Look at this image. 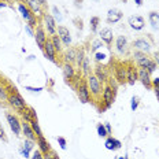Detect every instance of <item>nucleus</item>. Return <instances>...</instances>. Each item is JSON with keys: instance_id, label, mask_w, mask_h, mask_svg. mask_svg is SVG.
Masks as SVG:
<instances>
[{"instance_id": "nucleus-9", "label": "nucleus", "mask_w": 159, "mask_h": 159, "mask_svg": "<svg viewBox=\"0 0 159 159\" xmlns=\"http://www.w3.org/2000/svg\"><path fill=\"white\" fill-rule=\"evenodd\" d=\"M34 39H36V44L40 49L44 48L45 43H47V33H45V29L43 25H37L36 26V30H34Z\"/></svg>"}, {"instance_id": "nucleus-49", "label": "nucleus", "mask_w": 159, "mask_h": 159, "mask_svg": "<svg viewBox=\"0 0 159 159\" xmlns=\"http://www.w3.org/2000/svg\"><path fill=\"white\" fill-rule=\"evenodd\" d=\"M82 3H84V0H74V7L75 8H81Z\"/></svg>"}, {"instance_id": "nucleus-3", "label": "nucleus", "mask_w": 159, "mask_h": 159, "mask_svg": "<svg viewBox=\"0 0 159 159\" xmlns=\"http://www.w3.org/2000/svg\"><path fill=\"white\" fill-rule=\"evenodd\" d=\"M75 89H77V96L80 99V102L84 104H87L91 102V92H89L88 84H87V80H80L75 85Z\"/></svg>"}, {"instance_id": "nucleus-24", "label": "nucleus", "mask_w": 159, "mask_h": 159, "mask_svg": "<svg viewBox=\"0 0 159 159\" xmlns=\"http://www.w3.org/2000/svg\"><path fill=\"white\" fill-rule=\"evenodd\" d=\"M19 114H21V117L24 118V121L29 122V124H30L33 119H37V114H36L34 108H32V107H26L25 110H22Z\"/></svg>"}, {"instance_id": "nucleus-18", "label": "nucleus", "mask_w": 159, "mask_h": 159, "mask_svg": "<svg viewBox=\"0 0 159 159\" xmlns=\"http://www.w3.org/2000/svg\"><path fill=\"white\" fill-rule=\"evenodd\" d=\"M128 47H129V43L128 39L125 36H118L117 40H115V49L119 55H125L128 52Z\"/></svg>"}, {"instance_id": "nucleus-35", "label": "nucleus", "mask_w": 159, "mask_h": 159, "mask_svg": "<svg viewBox=\"0 0 159 159\" xmlns=\"http://www.w3.org/2000/svg\"><path fill=\"white\" fill-rule=\"evenodd\" d=\"M30 126H32L33 132H34V134L37 136V137L43 136V132H41V129H40V125H39V121H37V119H33V121L30 122Z\"/></svg>"}, {"instance_id": "nucleus-38", "label": "nucleus", "mask_w": 159, "mask_h": 159, "mask_svg": "<svg viewBox=\"0 0 159 159\" xmlns=\"http://www.w3.org/2000/svg\"><path fill=\"white\" fill-rule=\"evenodd\" d=\"M34 144H36V141H32V140H28V139H25L22 147L26 148L28 151H33V148H34Z\"/></svg>"}, {"instance_id": "nucleus-43", "label": "nucleus", "mask_w": 159, "mask_h": 159, "mask_svg": "<svg viewBox=\"0 0 159 159\" xmlns=\"http://www.w3.org/2000/svg\"><path fill=\"white\" fill-rule=\"evenodd\" d=\"M19 154H21V157H24L25 159L30 158V151H28V150H26V148L22 147V145H21V147H19Z\"/></svg>"}, {"instance_id": "nucleus-39", "label": "nucleus", "mask_w": 159, "mask_h": 159, "mask_svg": "<svg viewBox=\"0 0 159 159\" xmlns=\"http://www.w3.org/2000/svg\"><path fill=\"white\" fill-rule=\"evenodd\" d=\"M108 85H110L112 91H114L115 93H117V91H118V87H119V84L117 82V80H115V78H112V77H111V78H108Z\"/></svg>"}, {"instance_id": "nucleus-50", "label": "nucleus", "mask_w": 159, "mask_h": 159, "mask_svg": "<svg viewBox=\"0 0 159 159\" xmlns=\"http://www.w3.org/2000/svg\"><path fill=\"white\" fill-rule=\"evenodd\" d=\"M25 29H26V32L29 33V36H32V37H34V32H33V29L30 28V26H29V25H26V26H25Z\"/></svg>"}, {"instance_id": "nucleus-53", "label": "nucleus", "mask_w": 159, "mask_h": 159, "mask_svg": "<svg viewBox=\"0 0 159 159\" xmlns=\"http://www.w3.org/2000/svg\"><path fill=\"white\" fill-rule=\"evenodd\" d=\"M154 87H159V77L152 80V88H154Z\"/></svg>"}, {"instance_id": "nucleus-36", "label": "nucleus", "mask_w": 159, "mask_h": 159, "mask_svg": "<svg viewBox=\"0 0 159 159\" xmlns=\"http://www.w3.org/2000/svg\"><path fill=\"white\" fill-rule=\"evenodd\" d=\"M96 132H98V134L100 136V137H107L108 136L107 130H106L104 124H98V126H96Z\"/></svg>"}, {"instance_id": "nucleus-40", "label": "nucleus", "mask_w": 159, "mask_h": 159, "mask_svg": "<svg viewBox=\"0 0 159 159\" xmlns=\"http://www.w3.org/2000/svg\"><path fill=\"white\" fill-rule=\"evenodd\" d=\"M7 99H8L7 88H4L3 85H0V100H7Z\"/></svg>"}, {"instance_id": "nucleus-20", "label": "nucleus", "mask_w": 159, "mask_h": 159, "mask_svg": "<svg viewBox=\"0 0 159 159\" xmlns=\"http://www.w3.org/2000/svg\"><path fill=\"white\" fill-rule=\"evenodd\" d=\"M122 16H124V12L121 11V10L118 8H110L107 11V22L108 24H117L122 19Z\"/></svg>"}, {"instance_id": "nucleus-42", "label": "nucleus", "mask_w": 159, "mask_h": 159, "mask_svg": "<svg viewBox=\"0 0 159 159\" xmlns=\"http://www.w3.org/2000/svg\"><path fill=\"white\" fill-rule=\"evenodd\" d=\"M44 159H59V155L56 154L55 151H49L47 154H44Z\"/></svg>"}, {"instance_id": "nucleus-28", "label": "nucleus", "mask_w": 159, "mask_h": 159, "mask_svg": "<svg viewBox=\"0 0 159 159\" xmlns=\"http://www.w3.org/2000/svg\"><path fill=\"white\" fill-rule=\"evenodd\" d=\"M148 21H150V25L152 26V29H159V14L157 11H150Z\"/></svg>"}, {"instance_id": "nucleus-56", "label": "nucleus", "mask_w": 159, "mask_h": 159, "mask_svg": "<svg viewBox=\"0 0 159 159\" xmlns=\"http://www.w3.org/2000/svg\"><path fill=\"white\" fill-rule=\"evenodd\" d=\"M133 2L136 3V6H137V7H140V6L143 4V0H133Z\"/></svg>"}, {"instance_id": "nucleus-21", "label": "nucleus", "mask_w": 159, "mask_h": 159, "mask_svg": "<svg viewBox=\"0 0 159 159\" xmlns=\"http://www.w3.org/2000/svg\"><path fill=\"white\" fill-rule=\"evenodd\" d=\"M99 36H100V40L104 43L107 47H110L112 44V40H114V33L110 28H104L99 32Z\"/></svg>"}, {"instance_id": "nucleus-51", "label": "nucleus", "mask_w": 159, "mask_h": 159, "mask_svg": "<svg viewBox=\"0 0 159 159\" xmlns=\"http://www.w3.org/2000/svg\"><path fill=\"white\" fill-rule=\"evenodd\" d=\"M154 61H155V63L159 66V49H158V51H155V54H154Z\"/></svg>"}, {"instance_id": "nucleus-14", "label": "nucleus", "mask_w": 159, "mask_h": 159, "mask_svg": "<svg viewBox=\"0 0 159 159\" xmlns=\"http://www.w3.org/2000/svg\"><path fill=\"white\" fill-rule=\"evenodd\" d=\"M139 80V69L134 65H126V82L129 85H134Z\"/></svg>"}, {"instance_id": "nucleus-34", "label": "nucleus", "mask_w": 159, "mask_h": 159, "mask_svg": "<svg viewBox=\"0 0 159 159\" xmlns=\"http://www.w3.org/2000/svg\"><path fill=\"white\" fill-rule=\"evenodd\" d=\"M51 11H52V16H54V19H55V22H59L61 24L62 22V19H63V16H62V14H61V10H59L56 6H54V7L51 8Z\"/></svg>"}, {"instance_id": "nucleus-4", "label": "nucleus", "mask_w": 159, "mask_h": 159, "mask_svg": "<svg viewBox=\"0 0 159 159\" xmlns=\"http://www.w3.org/2000/svg\"><path fill=\"white\" fill-rule=\"evenodd\" d=\"M18 11L21 12L22 18L28 22V25L30 26V28H36V25H37V18L33 15V12L30 11V8H29L28 6L24 4V3H18Z\"/></svg>"}, {"instance_id": "nucleus-31", "label": "nucleus", "mask_w": 159, "mask_h": 159, "mask_svg": "<svg viewBox=\"0 0 159 159\" xmlns=\"http://www.w3.org/2000/svg\"><path fill=\"white\" fill-rule=\"evenodd\" d=\"M85 49L82 48V47H80L78 49H75V65L78 66H81V63H82V61H84V58H85Z\"/></svg>"}, {"instance_id": "nucleus-16", "label": "nucleus", "mask_w": 159, "mask_h": 159, "mask_svg": "<svg viewBox=\"0 0 159 159\" xmlns=\"http://www.w3.org/2000/svg\"><path fill=\"white\" fill-rule=\"evenodd\" d=\"M43 19H44V24H45V28H47L48 34L49 36L56 34V29H58V26H56V22L54 19V16H52L51 14H44Z\"/></svg>"}, {"instance_id": "nucleus-30", "label": "nucleus", "mask_w": 159, "mask_h": 159, "mask_svg": "<svg viewBox=\"0 0 159 159\" xmlns=\"http://www.w3.org/2000/svg\"><path fill=\"white\" fill-rule=\"evenodd\" d=\"M51 43H52V45H54V48H55V51L58 52V54H61L62 52V41H61V39H59V36L58 34H54V36H51Z\"/></svg>"}, {"instance_id": "nucleus-37", "label": "nucleus", "mask_w": 159, "mask_h": 159, "mask_svg": "<svg viewBox=\"0 0 159 159\" xmlns=\"http://www.w3.org/2000/svg\"><path fill=\"white\" fill-rule=\"evenodd\" d=\"M139 104H140V98H139V96H133L130 100V110L136 111L139 108Z\"/></svg>"}, {"instance_id": "nucleus-52", "label": "nucleus", "mask_w": 159, "mask_h": 159, "mask_svg": "<svg viewBox=\"0 0 159 159\" xmlns=\"http://www.w3.org/2000/svg\"><path fill=\"white\" fill-rule=\"evenodd\" d=\"M104 126H106V130H107V133H108V134H111V132H112L111 125L108 124V122H106V124H104Z\"/></svg>"}, {"instance_id": "nucleus-26", "label": "nucleus", "mask_w": 159, "mask_h": 159, "mask_svg": "<svg viewBox=\"0 0 159 159\" xmlns=\"http://www.w3.org/2000/svg\"><path fill=\"white\" fill-rule=\"evenodd\" d=\"M62 70H63V77L66 81H71V80L74 78L75 71H74V67H73L71 63H63Z\"/></svg>"}, {"instance_id": "nucleus-57", "label": "nucleus", "mask_w": 159, "mask_h": 159, "mask_svg": "<svg viewBox=\"0 0 159 159\" xmlns=\"http://www.w3.org/2000/svg\"><path fill=\"white\" fill-rule=\"evenodd\" d=\"M7 3H6V2H0V8H4V7H7Z\"/></svg>"}, {"instance_id": "nucleus-7", "label": "nucleus", "mask_w": 159, "mask_h": 159, "mask_svg": "<svg viewBox=\"0 0 159 159\" xmlns=\"http://www.w3.org/2000/svg\"><path fill=\"white\" fill-rule=\"evenodd\" d=\"M114 78L119 85L126 84V65L121 62H117L114 65Z\"/></svg>"}, {"instance_id": "nucleus-11", "label": "nucleus", "mask_w": 159, "mask_h": 159, "mask_svg": "<svg viewBox=\"0 0 159 159\" xmlns=\"http://www.w3.org/2000/svg\"><path fill=\"white\" fill-rule=\"evenodd\" d=\"M136 62H137V66H139V67L145 69V70L150 73V74L157 70V63H155V61H152V59L148 58L147 55H145L144 58H141V59H139V61H136Z\"/></svg>"}, {"instance_id": "nucleus-29", "label": "nucleus", "mask_w": 159, "mask_h": 159, "mask_svg": "<svg viewBox=\"0 0 159 159\" xmlns=\"http://www.w3.org/2000/svg\"><path fill=\"white\" fill-rule=\"evenodd\" d=\"M63 58H65V63L74 65L75 63V49L74 48H69L67 51L63 54Z\"/></svg>"}, {"instance_id": "nucleus-15", "label": "nucleus", "mask_w": 159, "mask_h": 159, "mask_svg": "<svg viewBox=\"0 0 159 159\" xmlns=\"http://www.w3.org/2000/svg\"><path fill=\"white\" fill-rule=\"evenodd\" d=\"M133 47H134V49H137V51L144 52L145 55L151 52V43L148 41L145 37H141V39L134 40V41H133Z\"/></svg>"}, {"instance_id": "nucleus-22", "label": "nucleus", "mask_w": 159, "mask_h": 159, "mask_svg": "<svg viewBox=\"0 0 159 159\" xmlns=\"http://www.w3.org/2000/svg\"><path fill=\"white\" fill-rule=\"evenodd\" d=\"M25 2H26V6L30 8V11L33 12V15H34L36 18L44 16L43 15V7L39 4L37 2H36V0H25Z\"/></svg>"}, {"instance_id": "nucleus-27", "label": "nucleus", "mask_w": 159, "mask_h": 159, "mask_svg": "<svg viewBox=\"0 0 159 159\" xmlns=\"http://www.w3.org/2000/svg\"><path fill=\"white\" fill-rule=\"evenodd\" d=\"M37 145H39V150L43 152V155L47 154V152H49L52 150L51 145H49V143L47 141V139H45L44 136H40V137H37Z\"/></svg>"}, {"instance_id": "nucleus-45", "label": "nucleus", "mask_w": 159, "mask_h": 159, "mask_svg": "<svg viewBox=\"0 0 159 159\" xmlns=\"http://www.w3.org/2000/svg\"><path fill=\"white\" fill-rule=\"evenodd\" d=\"M56 140H58V143H59V145H61L62 150H66V147H67V143H66V139H65V137H62V136H59V137L56 139Z\"/></svg>"}, {"instance_id": "nucleus-41", "label": "nucleus", "mask_w": 159, "mask_h": 159, "mask_svg": "<svg viewBox=\"0 0 159 159\" xmlns=\"http://www.w3.org/2000/svg\"><path fill=\"white\" fill-rule=\"evenodd\" d=\"M73 24H74V26H75L77 29H80V30H82V28H84V25H82L84 22H82V19H81V18H78V16H77V18L73 19Z\"/></svg>"}, {"instance_id": "nucleus-2", "label": "nucleus", "mask_w": 159, "mask_h": 159, "mask_svg": "<svg viewBox=\"0 0 159 159\" xmlns=\"http://www.w3.org/2000/svg\"><path fill=\"white\" fill-rule=\"evenodd\" d=\"M8 104L11 106L14 110H16L18 112H21L22 110H25L28 107V104L25 103V100L22 99V96L19 95L18 91H14V92H10L8 93V99H7Z\"/></svg>"}, {"instance_id": "nucleus-59", "label": "nucleus", "mask_w": 159, "mask_h": 159, "mask_svg": "<svg viewBox=\"0 0 159 159\" xmlns=\"http://www.w3.org/2000/svg\"><path fill=\"white\" fill-rule=\"evenodd\" d=\"M122 2H124V3H126V2H128V0H122Z\"/></svg>"}, {"instance_id": "nucleus-6", "label": "nucleus", "mask_w": 159, "mask_h": 159, "mask_svg": "<svg viewBox=\"0 0 159 159\" xmlns=\"http://www.w3.org/2000/svg\"><path fill=\"white\" fill-rule=\"evenodd\" d=\"M92 54H93L96 62L100 65H106L111 61L110 49H108V47H106V45H102L100 48H98L95 52H92Z\"/></svg>"}, {"instance_id": "nucleus-32", "label": "nucleus", "mask_w": 159, "mask_h": 159, "mask_svg": "<svg viewBox=\"0 0 159 159\" xmlns=\"http://www.w3.org/2000/svg\"><path fill=\"white\" fill-rule=\"evenodd\" d=\"M80 69H81L82 74H85V75L91 74V69H89V58H88V56H85V58H84V61H82V63H81V66H80Z\"/></svg>"}, {"instance_id": "nucleus-23", "label": "nucleus", "mask_w": 159, "mask_h": 159, "mask_svg": "<svg viewBox=\"0 0 159 159\" xmlns=\"http://www.w3.org/2000/svg\"><path fill=\"white\" fill-rule=\"evenodd\" d=\"M22 133L25 134V139H28V140H32V141L37 140V136L34 134V132H33L29 122H25V121L22 122Z\"/></svg>"}, {"instance_id": "nucleus-48", "label": "nucleus", "mask_w": 159, "mask_h": 159, "mask_svg": "<svg viewBox=\"0 0 159 159\" xmlns=\"http://www.w3.org/2000/svg\"><path fill=\"white\" fill-rule=\"evenodd\" d=\"M26 89H28V91H30V92H37V93H39V92H41L43 91V88L41 87H40V88H32V87H25Z\"/></svg>"}, {"instance_id": "nucleus-33", "label": "nucleus", "mask_w": 159, "mask_h": 159, "mask_svg": "<svg viewBox=\"0 0 159 159\" xmlns=\"http://www.w3.org/2000/svg\"><path fill=\"white\" fill-rule=\"evenodd\" d=\"M99 22H100L99 16H92V18H91V21H89V28H91V32H92V33H96V32H98Z\"/></svg>"}, {"instance_id": "nucleus-5", "label": "nucleus", "mask_w": 159, "mask_h": 159, "mask_svg": "<svg viewBox=\"0 0 159 159\" xmlns=\"http://www.w3.org/2000/svg\"><path fill=\"white\" fill-rule=\"evenodd\" d=\"M115 92L111 89L110 85H104L103 87V93H102V100H103V104H104V107H103V110H108V108L112 106V103H114V100H115Z\"/></svg>"}, {"instance_id": "nucleus-12", "label": "nucleus", "mask_w": 159, "mask_h": 159, "mask_svg": "<svg viewBox=\"0 0 159 159\" xmlns=\"http://www.w3.org/2000/svg\"><path fill=\"white\" fill-rule=\"evenodd\" d=\"M128 24L129 26H130L133 30H143L144 29V26H145V19L143 18V16H140V15H132V16H129V19H128Z\"/></svg>"}, {"instance_id": "nucleus-54", "label": "nucleus", "mask_w": 159, "mask_h": 159, "mask_svg": "<svg viewBox=\"0 0 159 159\" xmlns=\"http://www.w3.org/2000/svg\"><path fill=\"white\" fill-rule=\"evenodd\" d=\"M36 2H37L41 7H47V0H36Z\"/></svg>"}, {"instance_id": "nucleus-46", "label": "nucleus", "mask_w": 159, "mask_h": 159, "mask_svg": "<svg viewBox=\"0 0 159 159\" xmlns=\"http://www.w3.org/2000/svg\"><path fill=\"white\" fill-rule=\"evenodd\" d=\"M0 140H3L4 143H7L8 141V139H7V136H6V132H4V129H3L2 124H0Z\"/></svg>"}, {"instance_id": "nucleus-44", "label": "nucleus", "mask_w": 159, "mask_h": 159, "mask_svg": "<svg viewBox=\"0 0 159 159\" xmlns=\"http://www.w3.org/2000/svg\"><path fill=\"white\" fill-rule=\"evenodd\" d=\"M30 158L32 159H44V155H43V152L40 150H34V151H33V155Z\"/></svg>"}, {"instance_id": "nucleus-58", "label": "nucleus", "mask_w": 159, "mask_h": 159, "mask_svg": "<svg viewBox=\"0 0 159 159\" xmlns=\"http://www.w3.org/2000/svg\"><path fill=\"white\" fill-rule=\"evenodd\" d=\"M118 159H125V157H119Z\"/></svg>"}, {"instance_id": "nucleus-10", "label": "nucleus", "mask_w": 159, "mask_h": 159, "mask_svg": "<svg viewBox=\"0 0 159 159\" xmlns=\"http://www.w3.org/2000/svg\"><path fill=\"white\" fill-rule=\"evenodd\" d=\"M93 73H95L93 75L102 82V84L107 82L108 78H110V75H108V70H107V67H106V65L98 63V65L95 66V69H93Z\"/></svg>"}, {"instance_id": "nucleus-55", "label": "nucleus", "mask_w": 159, "mask_h": 159, "mask_svg": "<svg viewBox=\"0 0 159 159\" xmlns=\"http://www.w3.org/2000/svg\"><path fill=\"white\" fill-rule=\"evenodd\" d=\"M154 92H155V95H157V98L159 100V87H154Z\"/></svg>"}, {"instance_id": "nucleus-17", "label": "nucleus", "mask_w": 159, "mask_h": 159, "mask_svg": "<svg viewBox=\"0 0 159 159\" xmlns=\"http://www.w3.org/2000/svg\"><path fill=\"white\" fill-rule=\"evenodd\" d=\"M139 81L144 85L147 89H151L152 88V78H151V74L148 73L145 69H141L139 67Z\"/></svg>"}, {"instance_id": "nucleus-8", "label": "nucleus", "mask_w": 159, "mask_h": 159, "mask_svg": "<svg viewBox=\"0 0 159 159\" xmlns=\"http://www.w3.org/2000/svg\"><path fill=\"white\" fill-rule=\"evenodd\" d=\"M6 118H7V122H8V126L11 129L12 132H14L15 136H21L22 133V122L19 121V118L16 117L15 114H8L6 115Z\"/></svg>"}, {"instance_id": "nucleus-19", "label": "nucleus", "mask_w": 159, "mask_h": 159, "mask_svg": "<svg viewBox=\"0 0 159 159\" xmlns=\"http://www.w3.org/2000/svg\"><path fill=\"white\" fill-rule=\"evenodd\" d=\"M43 51H44V56L48 59V61L56 63V54H58V52L55 51V48H54V45H52L51 40H47V43H45Z\"/></svg>"}, {"instance_id": "nucleus-25", "label": "nucleus", "mask_w": 159, "mask_h": 159, "mask_svg": "<svg viewBox=\"0 0 159 159\" xmlns=\"http://www.w3.org/2000/svg\"><path fill=\"white\" fill-rule=\"evenodd\" d=\"M104 145L108 151H115V150H119L122 147V143L115 137H108L107 140L104 141Z\"/></svg>"}, {"instance_id": "nucleus-1", "label": "nucleus", "mask_w": 159, "mask_h": 159, "mask_svg": "<svg viewBox=\"0 0 159 159\" xmlns=\"http://www.w3.org/2000/svg\"><path fill=\"white\" fill-rule=\"evenodd\" d=\"M87 84H88L89 92H91V98L92 96H93V98L102 96V93H103V84H102L93 74L87 75Z\"/></svg>"}, {"instance_id": "nucleus-47", "label": "nucleus", "mask_w": 159, "mask_h": 159, "mask_svg": "<svg viewBox=\"0 0 159 159\" xmlns=\"http://www.w3.org/2000/svg\"><path fill=\"white\" fill-rule=\"evenodd\" d=\"M144 56H145V54H144V52H141V51H137V49H136V51L133 52V58L136 59V61H139V59L144 58Z\"/></svg>"}, {"instance_id": "nucleus-13", "label": "nucleus", "mask_w": 159, "mask_h": 159, "mask_svg": "<svg viewBox=\"0 0 159 159\" xmlns=\"http://www.w3.org/2000/svg\"><path fill=\"white\" fill-rule=\"evenodd\" d=\"M56 34L59 36V39H61L62 44L67 45V47L71 44L70 30H69V29L66 28V26H63V25H59V26H58V29H56Z\"/></svg>"}]
</instances>
